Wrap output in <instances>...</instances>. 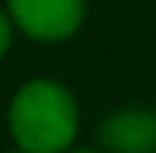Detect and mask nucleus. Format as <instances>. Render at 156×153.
<instances>
[{
    "label": "nucleus",
    "mask_w": 156,
    "mask_h": 153,
    "mask_svg": "<svg viewBox=\"0 0 156 153\" xmlns=\"http://www.w3.org/2000/svg\"><path fill=\"white\" fill-rule=\"evenodd\" d=\"M9 129L24 153L66 150L78 129L75 99L57 81H30L9 105Z\"/></svg>",
    "instance_id": "obj_1"
},
{
    "label": "nucleus",
    "mask_w": 156,
    "mask_h": 153,
    "mask_svg": "<svg viewBox=\"0 0 156 153\" xmlns=\"http://www.w3.org/2000/svg\"><path fill=\"white\" fill-rule=\"evenodd\" d=\"M111 153H156V114L147 108H126L111 114L99 129Z\"/></svg>",
    "instance_id": "obj_3"
},
{
    "label": "nucleus",
    "mask_w": 156,
    "mask_h": 153,
    "mask_svg": "<svg viewBox=\"0 0 156 153\" xmlns=\"http://www.w3.org/2000/svg\"><path fill=\"white\" fill-rule=\"evenodd\" d=\"M9 15L27 36L57 42L78 30L84 0H9Z\"/></svg>",
    "instance_id": "obj_2"
},
{
    "label": "nucleus",
    "mask_w": 156,
    "mask_h": 153,
    "mask_svg": "<svg viewBox=\"0 0 156 153\" xmlns=\"http://www.w3.org/2000/svg\"><path fill=\"white\" fill-rule=\"evenodd\" d=\"M78 153H93V150H78Z\"/></svg>",
    "instance_id": "obj_5"
},
{
    "label": "nucleus",
    "mask_w": 156,
    "mask_h": 153,
    "mask_svg": "<svg viewBox=\"0 0 156 153\" xmlns=\"http://www.w3.org/2000/svg\"><path fill=\"white\" fill-rule=\"evenodd\" d=\"M9 39H12V24H9V18L0 12V57H3V51L9 48Z\"/></svg>",
    "instance_id": "obj_4"
}]
</instances>
